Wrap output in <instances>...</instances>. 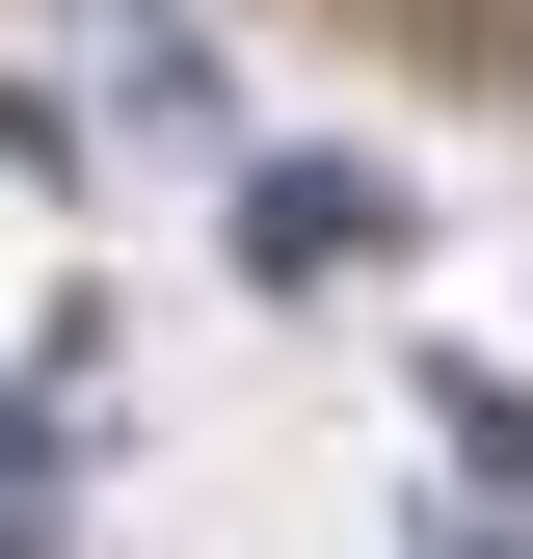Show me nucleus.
Returning <instances> with one entry per match:
<instances>
[{
  "mask_svg": "<svg viewBox=\"0 0 533 559\" xmlns=\"http://www.w3.org/2000/svg\"><path fill=\"white\" fill-rule=\"evenodd\" d=\"M240 266L266 294H347V266H400V187L374 160H240Z\"/></svg>",
  "mask_w": 533,
  "mask_h": 559,
  "instance_id": "nucleus-1",
  "label": "nucleus"
},
{
  "mask_svg": "<svg viewBox=\"0 0 533 559\" xmlns=\"http://www.w3.org/2000/svg\"><path fill=\"white\" fill-rule=\"evenodd\" d=\"M427 427H453V479H481V507H533V400H507V373H427Z\"/></svg>",
  "mask_w": 533,
  "mask_h": 559,
  "instance_id": "nucleus-2",
  "label": "nucleus"
},
{
  "mask_svg": "<svg viewBox=\"0 0 533 559\" xmlns=\"http://www.w3.org/2000/svg\"><path fill=\"white\" fill-rule=\"evenodd\" d=\"M54 453H81V427H54V400H0V479H54Z\"/></svg>",
  "mask_w": 533,
  "mask_h": 559,
  "instance_id": "nucleus-3",
  "label": "nucleus"
}]
</instances>
